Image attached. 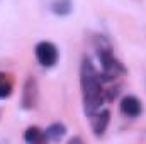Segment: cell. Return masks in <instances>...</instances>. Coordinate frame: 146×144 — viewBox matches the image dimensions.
I'll list each match as a JSON object with an SVG mask.
<instances>
[{"label": "cell", "instance_id": "cell-1", "mask_svg": "<svg viewBox=\"0 0 146 144\" xmlns=\"http://www.w3.org/2000/svg\"><path fill=\"white\" fill-rule=\"evenodd\" d=\"M80 87H82V97H83V110L90 117L94 112L102 108L106 100V90H102V78L94 63L88 58H83L80 66Z\"/></svg>", "mask_w": 146, "mask_h": 144}, {"label": "cell", "instance_id": "cell-2", "mask_svg": "<svg viewBox=\"0 0 146 144\" xmlns=\"http://www.w3.org/2000/svg\"><path fill=\"white\" fill-rule=\"evenodd\" d=\"M95 51H97V58L100 61V78L102 81H112L117 76H121L122 73H126L122 63L112 54L110 51V44L106 41V37H97L95 42Z\"/></svg>", "mask_w": 146, "mask_h": 144}, {"label": "cell", "instance_id": "cell-3", "mask_svg": "<svg viewBox=\"0 0 146 144\" xmlns=\"http://www.w3.org/2000/svg\"><path fill=\"white\" fill-rule=\"evenodd\" d=\"M37 63L44 68H51L58 63V48L49 41H41L34 48Z\"/></svg>", "mask_w": 146, "mask_h": 144}, {"label": "cell", "instance_id": "cell-4", "mask_svg": "<svg viewBox=\"0 0 146 144\" xmlns=\"http://www.w3.org/2000/svg\"><path fill=\"white\" fill-rule=\"evenodd\" d=\"M109 120H110V114L109 110L106 108H99L97 112H94L90 115V122H92V131L97 137L104 136V132L107 131V126H109Z\"/></svg>", "mask_w": 146, "mask_h": 144}, {"label": "cell", "instance_id": "cell-5", "mask_svg": "<svg viewBox=\"0 0 146 144\" xmlns=\"http://www.w3.org/2000/svg\"><path fill=\"white\" fill-rule=\"evenodd\" d=\"M143 112V105L139 102V98H136L134 95H126L122 100H121V114L126 115V117H138L139 114Z\"/></svg>", "mask_w": 146, "mask_h": 144}, {"label": "cell", "instance_id": "cell-6", "mask_svg": "<svg viewBox=\"0 0 146 144\" xmlns=\"http://www.w3.org/2000/svg\"><path fill=\"white\" fill-rule=\"evenodd\" d=\"M37 102V81L34 78H27L24 90H22V107L33 108Z\"/></svg>", "mask_w": 146, "mask_h": 144}, {"label": "cell", "instance_id": "cell-7", "mask_svg": "<svg viewBox=\"0 0 146 144\" xmlns=\"http://www.w3.org/2000/svg\"><path fill=\"white\" fill-rule=\"evenodd\" d=\"M65 134H66V127H65L63 124L56 122V124H51L48 129H44V141H53V143H56V141L63 139Z\"/></svg>", "mask_w": 146, "mask_h": 144}, {"label": "cell", "instance_id": "cell-8", "mask_svg": "<svg viewBox=\"0 0 146 144\" xmlns=\"http://www.w3.org/2000/svg\"><path fill=\"white\" fill-rule=\"evenodd\" d=\"M14 90V81L10 75L0 71V98H9Z\"/></svg>", "mask_w": 146, "mask_h": 144}, {"label": "cell", "instance_id": "cell-9", "mask_svg": "<svg viewBox=\"0 0 146 144\" xmlns=\"http://www.w3.org/2000/svg\"><path fill=\"white\" fill-rule=\"evenodd\" d=\"M73 9L72 0H54L51 3V10L56 15H68Z\"/></svg>", "mask_w": 146, "mask_h": 144}, {"label": "cell", "instance_id": "cell-10", "mask_svg": "<svg viewBox=\"0 0 146 144\" xmlns=\"http://www.w3.org/2000/svg\"><path fill=\"white\" fill-rule=\"evenodd\" d=\"M24 139H26V143H31V144L42 143V141H44V131H41L36 126L27 127V131H26V134H24Z\"/></svg>", "mask_w": 146, "mask_h": 144}]
</instances>
